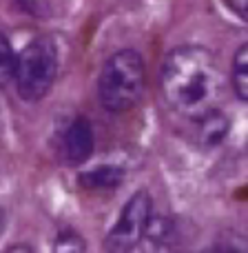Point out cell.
<instances>
[{
  "mask_svg": "<svg viewBox=\"0 0 248 253\" xmlns=\"http://www.w3.org/2000/svg\"><path fill=\"white\" fill-rule=\"evenodd\" d=\"M60 153L67 165H82L93 153V126L87 118H75L62 135Z\"/></svg>",
  "mask_w": 248,
  "mask_h": 253,
  "instance_id": "cell-5",
  "label": "cell"
},
{
  "mask_svg": "<svg viewBox=\"0 0 248 253\" xmlns=\"http://www.w3.org/2000/svg\"><path fill=\"white\" fill-rule=\"evenodd\" d=\"M151 196L146 191H135L126 200L118 222L105 238V249L109 253H131L142 242L146 224L151 220Z\"/></svg>",
  "mask_w": 248,
  "mask_h": 253,
  "instance_id": "cell-4",
  "label": "cell"
},
{
  "mask_svg": "<svg viewBox=\"0 0 248 253\" xmlns=\"http://www.w3.org/2000/svg\"><path fill=\"white\" fill-rule=\"evenodd\" d=\"M219 74L204 47L184 44L166 56L162 67V93L173 111L200 123L217 111Z\"/></svg>",
  "mask_w": 248,
  "mask_h": 253,
  "instance_id": "cell-1",
  "label": "cell"
},
{
  "mask_svg": "<svg viewBox=\"0 0 248 253\" xmlns=\"http://www.w3.org/2000/svg\"><path fill=\"white\" fill-rule=\"evenodd\" d=\"M200 253H235V251H233L231 247L219 245V247H213V249H206V251H200Z\"/></svg>",
  "mask_w": 248,
  "mask_h": 253,
  "instance_id": "cell-14",
  "label": "cell"
},
{
  "mask_svg": "<svg viewBox=\"0 0 248 253\" xmlns=\"http://www.w3.org/2000/svg\"><path fill=\"white\" fill-rule=\"evenodd\" d=\"M171 236H173V220L166 218V215H155L146 224L142 247L148 253H160L164 247H169Z\"/></svg>",
  "mask_w": 248,
  "mask_h": 253,
  "instance_id": "cell-7",
  "label": "cell"
},
{
  "mask_svg": "<svg viewBox=\"0 0 248 253\" xmlns=\"http://www.w3.org/2000/svg\"><path fill=\"white\" fill-rule=\"evenodd\" d=\"M58 76V47L51 36L31 40L16 58V91L22 100L38 102L49 93Z\"/></svg>",
  "mask_w": 248,
  "mask_h": 253,
  "instance_id": "cell-3",
  "label": "cell"
},
{
  "mask_svg": "<svg viewBox=\"0 0 248 253\" xmlns=\"http://www.w3.org/2000/svg\"><path fill=\"white\" fill-rule=\"evenodd\" d=\"M4 224H7V211L0 207V236L4 233Z\"/></svg>",
  "mask_w": 248,
  "mask_h": 253,
  "instance_id": "cell-15",
  "label": "cell"
},
{
  "mask_svg": "<svg viewBox=\"0 0 248 253\" xmlns=\"http://www.w3.org/2000/svg\"><path fill=\"white\" fill-rule=\"evenodd\" d=\"M233 89L244 102H248V42L242 44L233 58Z\"/></svg>",
  "mask_w": 248,
  "mask_h": 253,
  "instance_id": "cell-9",
  "label": "cell"
},
{
  "mask_svg": "<svg viewBox=\"0 0 248 253\" xmlns=\"http://www.w3.org/2000/svg\"><path fill=\"white\" fill-rule=\"evenodd\" d=\"M146 87L144 58L135 49H122L105 62L98 80V93L105 109L113 114L133 109Z\"/></svg>",
  "mask_w": 248,
  "mask_h": 253,
  "instance_id": "cell-2",
  "label": "cell"
},
{
  "mask_svg": "<svg viewBox=\"0 0 248 253\" xmlns=\"http://www.w3.org/2000/svg\"><path fill=\"white\" fill-rule=\"evenodd\" d=\"M13 71H16V53L9 40L0 34V87H4L13 78Z\"/></svg>",
  "mask_w": 248,
  "mask_h": 253,
  "instance_id": "cell-10",
  "label": "cell"
},
{
  "mask_svg": "<svg viewBox=\"0 0 248 253\" xmlns=\"http://www.w3.org/2000/svg\"><path fill=\"white\" fill-rule=\"evenodd\" d=\"M53 253H84V240L75 231H60L53 240Z\"/></svg>",
  "mask_w": 248,
  "mask_h": 253,
  "instance_id": "cell-11",
  "label": "cell"
},
{
  "mask_svg": "<svg viewBox=\"0 0 248 253\" xmlns=\"http://www.w3.org/2000/svg\"><path fill=\"white\" fill-rule=\"evenodd\" d=\"M228 129H231V125H228L226 116L219 109L213 111V114L204 116V118L200 120V142L204 144V147H215V144H219L226 138Z\"/></svg>",
  "mask_w": 248,
  "mask_h": 253,
  "instance_id": "cell-8",
  "label": "cell"
},
{
  "mask_svg": "<svg viewBox=\"0 0 248 253\" xmlns=\"http://www.w3.org/2000/svg\"><path fill=\"white\" fill-rule=\"evenodd\" d=\"M4 253H34V249H31L29 245H16V247H11V249H7Z\"/></svg>",
  "mask_w": 248,
  "mask_h": 253,
  "instance_id": "cell-13",
  "label": "cell"
},
{
  "mask_svg": "<svg viewBox=\"0 0 248 253\" xmlns=\"http://www.w3.org/2000/svg\"><path fill=\"white\" fill-rule=\"evenodd\" d=\"M228 7H231L242 20L248 22V0H228Z\"/></svg>",
  "mask_w": 248,
  "mask_h": 253,
  "instance_id": "cell-12",
  "label": "cell"
},
{
  "mask_svg": "<svg viewBox=\"0 0 248 253\" xmlns=\"http://www.w3.org/2000/svg\"><path fill=\"white\" fill-rule=\"evenodd\" d=\"M124 180V169L115 165H100L93 167L91 171H82L78 175V182L82 189H91V191H111L118 189Z\"/></svg>",
  "mask_w": 248,
  "mask_h": 253,
  "instance_id": "cell-6",
  "label": "cell"
}]
</instances>
